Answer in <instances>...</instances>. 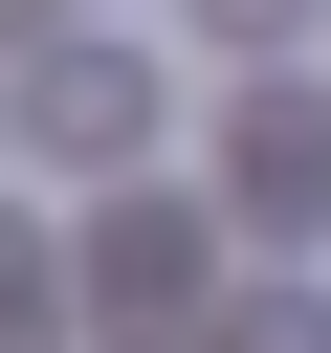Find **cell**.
<instances>
[{
    "label": "cell",
    "instance_id": "1",
    "mask_svg": "<svg viewBox=\"0 0 331 353\" xmlns=\"http://www.w3.org/2000/svg\"><path fill=\"white\" fill-rule=\"evenodd\" d=\"M221 176H243V221H265V243H309V221H331V110H309V88H243Z\"/></svg>",
    "mask_w": 331,
    "mask_h": 353
},
{
    "label": "cell",
    "instance_id": "2",
    "mask_svg": "<svg viewBox=\"0 0 331 353\" xmlns=\"http://www.w3.org/2000/svg\"><path fill=\"white\" fill-rule=\"evenodd\" d=\"M22 110H44V154H132V132H154V66H132V44H44Z\"/></svg>",
    "mask_w": 331,
    "mask_h": 353
},
{
    "label": "cell",
    "instance_id": "3",
    "mask_svg": "<svg viewBox=\"0 0 331 353\" xmlns=\"http://www.w3.org/2000/svg\"><path fill=\"white\" fill-rule=\"evenodd\" d=\"M88 287H110V309H199V243H177V221H110Z\"/></svg>",
    "mask_w": 331,
    "mask_h": 353
},
{
    "label": "cell",
    "instance_id": "4",
    "mask_svg": "<svg viewBox=\"0 0 331 353\" xmlns=\"http://www.w3.org/2000/svg\"><path fill=\"white\" fill-rule=\"evenodd\" d=\"M221 353H331V309H309V287H265V309H243Z\"/></svg>",
    "mask_w": 331,
    "mask_h": 353
},
{
    "label": "cell",
    "instance_id": "5",
    "mask_svg": "<svg viewBox=\"0 0 331 353\" xmlns=\"http://www.w3.org/2000/svg\"><path fill=\"white\" fill-rule=\"evenodd\" d=\"M0 353H44V243L0 221Z\"/></svg>",
    "mask_w": 331,
    "mask_h": 353
},
{
    "label": "cell",
    "instance_id": "6",
    "mask_svg": "<svg viewBox=\"0 0 331 353\" xmlns=\"http://www.w3.org/2000/svg\"><path fill=\"white\" fill-rule=\"evenodd\" d=\"M287 22H309V0H221V44H287Z\"/></svg>",
    "mask_w": 331,
    "mask_h": 353
}]
</instances>
